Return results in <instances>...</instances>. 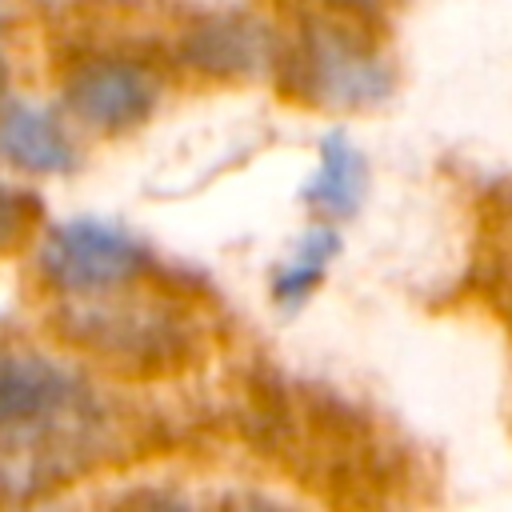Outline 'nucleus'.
Masks as SVG:
<instances>
[{
  "instance_id": "nucleus-1",
  "label": "nucleus",
  "mask_w": 512,
  "mask_h": 512,
  "mask_svg": "<svg viewBox=\"0 0 512 512\" xmlns=\"http://www.w3.org/2000/svg\"><path fill=\"white\" fill-rule=\"evenodd\" d=\"M108 412L84 376L44 352L0 348V496L28 500L88 472Z\"/></svg>"
},
{
  "instance_id": "nucleus-2",
  "label": "nucleus",
  "mask_w": 512,
  "mask_h": 512,
  "mask_svg": "<svg viewBox=\"0 0 512 512\" xmlns=\"http://www.w3.org/2000/svg\"><path fill=\"white\" fill-rule=\"evenodd\" d=\"M276 72L288 96L340 112L376 108L392 92V64L368 32L336 8L308 12L300 20L288 48H280Z\"/></svg>"
},
{
  "instance_id": "nucleus-3",
  "label": "nucleus",
  "mask_w": 512,
  "mask_h": 512,
  "mask_svg": "<svg viewBox=\"0 0 512 512\" xmlns=\"http://www.w3.org/2000/svg\"><path fill=\"white\" fill-rule=\"evenodd\" d=\"M40 276L64 296H104L140 284L152 272V252L124 224L104 216L56 220L36 248Z\"/></svg>"
},
{
  "instance_id": "nucleus-4",
  "label": "nucleus",
  "mask_w": 512,
  "mask_h": 512,
  "mask_svg": "<svg viewBox=\"0 0 512 512\" xmlns=\"http://www.w3.org/2000/svg\"><path fill=\"white\" fill-rule=\"evenodd\" d=\"M60 96L80 124L96 132H128L152 116L160 100V80L148 64L132 56L96 52L68 68Z\"/></svg>"
},
{
  "instance_id": "nucleus-5",
  "label": "nucleus",
  "mask_w": 512,
  "mask_h": 512,
  "mask_svg": "<svg viewBox=\"0 0 512 512\" xmlns=\"http://www.w3.org/2000/svg\"><path fill=\"white\" fill-rule=\"evenodd\" d=\"M64 316L72 340L116 360H164L184 344L176 320H168L164 308L140 300H108V292L76 296V304H68Z\"/></svg>"
},
{
  "instance_id": "nucleus-6",
  "label": "nucleus",
  "mask_w": 512,
  "mask_h": 512,
  "mask_svg": "<svg viewBox=\"0 0 512 512\" xmlns=\"http://www.w3.org/2000/svg\"><path fill=\"white\" fill-rule=\"evenodd\" d=\"M184 60L208 76H260L272 72L280 48L272 32L244 12H212L196 20L184 36Z\"/></svg>"
},
{
  "instance_id": "nucleus-7",
  "label": "nucleus",
  "mask_w": 512,
  "mask_h": 512,
  "mask_svg": "<svg viewBox=\"0 0 512 512\" xmlns=\"http://www.w3.org/2000/svg\"><path fill=\"white\" fill-rule=\"evenodd\" d=\"M0 156L32 176H64L80 160L64 120L48 104L24 96H0Z\"/></svg>"
},
{
  "instance_id": "nucleus-8",
  "label": "nucleus",
  "mask_w": 512,
  "mask_h": 512,
  "mask_svg": "<svg viewBox=\"0 0 512 512\" xmlns=\"http://www.w3.org/2000/svg\"><path fill=\"white\" fill-rule=\"evenodd\" d=\"M368 184H372L368 156L360 152V144L348 132L332 128L316 144V164H312L308 180L300 184V204L312 208L316 220L340 224L364 208Z\"/></svg>"
},
{
  "instance_id": "nucleus-9",
  "label": "nucleus",
  "mask_w": 512,
  "mask_h": 512,
  "mask_svg": "<svg viewBox=\"0 0 512 512\" xmlns=\"http://www.w3.org/2000/svg\"><path fill=\"white\" fill-rule=\"evenodd\" d=\"M340 248H344V240H340V228H336L332 220L308 224V228L296 236V244L284 252V260L272 268V280H268L272 304H276L280 312L304 308V304L316 296V288L324 284V276H328V268L336 264Z\"/></svg>"
},
{
  "instance_id": "nucleus-10",
  "label": "nucleus",
  "mask_w": 512,
  "mask_h": 512,
  "mask_svg": "<svg viewBox=\"0 0 512 512\" xmlns=\"http://www.w3.org/2000/svg\"><path fill=\"white\" fill-rule=\"evenodd\" d=\"M36 216H40V200L32 192L12 188V184H0V252L16 248L28 236V228H32Z\"/></svg>"
},
{
  "instance_id": "nucleus-11",
  "label": "nucleus",
  "mask_w": 512,
  "mask_h": 512,
  "mask_svg": "<svg viewBox=\"0 0 512 512\" xmlns=\"http://www.w3.org/2000/svg\"><path fill=\"white\" fill-rule=\"evenodd\" d=\"M32 4H40V8H68V4H76V0H32Z\"/></svg>"
},
{
  "instance_id": "nucleus-12",
  "label": "nucleus",
  "mask_w": 512,
  "mask_h": 512,
  "mask_svg": "<svg viewBox=\"0 0 512 512\" xmlns=\"http://www.w3.org/2000/svg\"><path fill=\"white\" fill-rule=\"evenodd\" d=\"M0 40H4V12H0ZM0 84H4V52H0Z\"/></svg>"
}]
</instances>
